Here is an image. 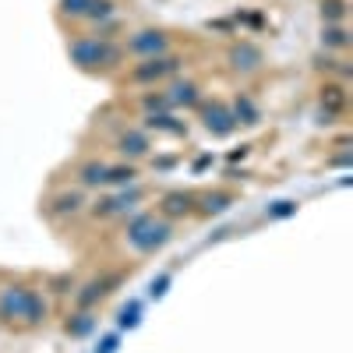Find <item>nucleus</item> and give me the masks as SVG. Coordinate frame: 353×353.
<instances>
[{"instance_id":"obj_1","label":"nucleus","mask_w":353,"mask_h":353,"mask_svg":"<svg viewBox=\"0 0 353 353\" xmlns=\"http://www.w3.org/2000/svg\"><path fill=\"white\" fill-rule=\"evenodd\" d=\"M50 318V301L46 293L28 286V283H8L0 286V325H25L39 329Z\"/></svg>"},{"instance_id":"obj_2","label":"nucleus","mask_w":353,"mask_h":353,"mask_svg":"<svg viewBox=\"0 0 353 353\" xmlns=\"http://www.w3.org/2000/svg\"><path fill=\"white\" fill-rule=\"evenodd\" d=\"M68 57H71V64L78 71H85V74H106V71H117L128 61L121 43L96 39L92 32H88V36H74L68 43Z\"/></svg>"},{"instance_id":"obj_3","label":"nucleus","mask_w":353,"mask_h":353,"mask_svg":"<svg viewBox=\"0 0 353 353\" xmlns=\"http://www.w3.org/2000/svg\"><path fill=\"white\" fill-rule=\"evenodd\" d=\"M170 241H173V223H166L163 216H156V209L124 216V244L134 254H156Z\"/></svg>"},{"instance_id":"obj_4","label":"nucleus","mask_w":353,"mask_h":353,"mask_svg":"<svg viewBox=\"0 0 353 353\" xmlns=\"http://www.w3.org/2000/svg\"><path fill=\"white\" fill-rule=\"evenodd\" d=\"M184 71V57L181 53H166V57H145V61H134L131 71H124V85L134 88H156L170 78H176Z\"/></svg>"},{"instance_id":"obj_5","label":"nucleus","mask_w":353,"mask_h":353,"mask_svg":"<svg viewBox=\"0 0 353 353\" xmlns=\"http://www.w3.org/2000/svg\"><path fill=\"white\" fill-rule=\"evenodd\" d=\"M124 57H134V61H145V57H166L173 53V36L166 28H134V32L124 36Z\"/></svg>"},{"instance_id":"obj_6","label":"nucleus","mask_w":353,"mask_h":353,"mask_svg":"<svg viewBox=\"0 0 353 353\" xmlns=\"http://www.w3.org/2000/svg\"><path fill=\"white\" fill-rule=\"evenodd\" d=\"M124 283V272L117 269V272H103V276H92V279H85V283H78L74 286V293H71V304H74V311H96L110 293Z\"/></svg>"},{"instance_id":"obj_7","label":"nucleus","mask_w":353,"mask_h":353,"mask_svg":"<svg viewBox=\"0 0 353 353\" xmlns=\"http://www.w3.org/2000/svg\"><path fill=\"white\" fill-rule=\"evenodd\" d=\"M145 191L141 184H131V188H117V194H106V198H96L92 201V219H113V216H131L138 209V201H145Z\"/></svg>"},{"instance_id":"obj_8","label":"nucleus","mask_w":353,"mask_h":353,"mask_svg":"<svg viewBox=\"0 0 353 353\" xmlns=\"http://www.w3.org/2000/svg\"><path fill=\"white\" fill-rule=\"evenodd\" d=\"M198 117H201V128L209 131L212 138H230L237 131V121L230 113V103L223 99H201L198 103Z\"/></svg>"},{"instance_id":"obj_9","label":"nucleus","mask_w":353,"mask_h":353,"mask_svg":"<svg viewBox=\"0 0 353 353\" xmlns=\"http://www.w3.org/2000/svg\"><path fill=\"white\" fill-rule=\"evenodd\" d=\"M194 205H198V191L173 188V191H163V194H159V201H156V216H163L166 223H176V219L194 216Z\"/></svg>"},{"instance_id":"obj_10","label":"nucleus","mask_w":353,"mask_h":353,"mask_svg":"<svg viewBox=\"0 0 353 353\" xmlns=\"http://www.w3.org/2000/svg\"><path fill=\"white\" fill-rule=\"evenodd\" d=\"M85 205H88L85 191H81V188H68V191H57V194L43 205V212H46L50 223H64V219H74L78 212H85Z\"/></svg>"},{"instance_id":"obj_11","label":"nucleus","mask_w":353,"mask_h":353,"mask_svg":"<svg viewBox=\"0 0 353 353\" xmlns=\"http://www.w3.org/2000/svg\"><path fill=\"white\" fill-rule=\"evenodd\" d=\"M226 64L233 74H258L265 68V50L251 39H241L226 50Z\"/></svg>"},{"instance_id":"obj_12","label":"nucleus","mask_w":353,"mask_h":353,"mask_svg":"<svg viewBox=\"0 0 353 353\" xmlns=\"http://www.w3.org/2000/svg\"><path fill=\"white\" fill-rule=\"evenodd\" d=\"M113 149H117V156H121L124 163H138V159H149L156 145H152L149 131H141V128H124L121 134H117Z\"/></svg>"},{"instance_id":"obj_13","label":"nucleus","mask_w":353,"mask_h":353,"mask_svg":"<svg viewBox=\"0 0 353 353\" xmlns=\"http://www.w3.org/2000/svg\"><path fill=\"white\" fill-rule=\"evenodd\" d=\"M166 99L173 110H198V103L205 99L201 96V85L194 78H170V85L163 88Z\"/></svg>"},{"instance_id":"obj_14","label":"nucleus","mask_w":353,"mask_h":353,"mask_svg":"<svg viewBox=\"0 0 353 353\" xmlns=\"http://www.w3.org/2000/svg\"><path fill=\"white\" fill-rule=\"evenodd\" d=\"M318 103H321V124H336V117L346 113V85L343 81H325Z\"/></svg>"},{"instance_id":"obj_15","label":"nucleus","mask_w":353,"mask_h":353,"mask_svg":"<svg viewBox=\"0 0 353 353\" xmlns=\"http://www.w3.org/2000/svg\"><path fill=\"white\" fill-rule=\"evenodd\" d=\"M141 131H156V134H170V138H188V121H181L173 110L170 113H149L145 117V124H141Z\"/></svg>"},{"instance_id":"obj_16","label":"nucleus","mask_w":353,"mask_h":353,"mask_svg":"<svg viewBox=\"0 0 353 353\" xmlns=\"http://www.w3.org/2000/svg\"><path fill=\"white\" fill-rule=\"evenodd\" d=\"M233 201H237V194H233L230 188H216V191H205V194H198L194 216H201V219H209V216H219V212H226V209H230Z\"/></svg>"},{"instance_id":"obj_17","label":"nucleus","mask_w":353,"mask_h":353,"mask_svg":"<svg viewBox=\"0 0 353 353\" xmlns=\"http://www.w3.org/2000/svg\"><path fill=\"white\" fill-rule=\"evenodd\" d=\"M106 170H110L106 159H85L74 170V181L81 191H99V188H106Z\"/></svg>"},{"instance_id":"obj_18","label":"nucleus","mask_w":353,"mask_h":353,"mask_svg":"<svg viewBox=\"0 0 353 353\" xmlns=\"http://www.w3.org/2000/svg\"><path fill=\"white\" fill-rule=\"evenodd\" d=\"M230 113H233V121H237V128H258V124H261V106H258L248 92L233 96Z\"/></svg>"},{"instance_id":"obj_19","label":"nucleus","mask_w":353,"mask_h":353,"mask_svg":"<svg viewBox=\"0 0 353 353\" xmlns=\"http://www.w3.org/2000/svg\"><path fill=\"white\" fill-rule=\"evenodd\" d=\"M138 176H141L138 163H110L106 188H131V184H138Z\"/></svg>"},{"instance_id":"obj_20","label":"nucleus","mask_w":353,"mask_h":353,"mask_svg":"<svg viewBox=\"0 0 353 353\" xmlns=\"http://www.w3.org/2000/svg\"><path fill=\"white\" fill-rule=\"evenodd\" d=\"M321 50L325 53L350 50V28L346 25H321Z\"/></svg>"},{"instance_id":"obj_21","label":"nucleus","mask_w":353,"mask_h":353,"mask_svg":"<svg viewBox=\"0 0 353 353\" xmlns=\"http://www.w3.org/2000/svg\"><path fill=\"white\" fill-rule=\"evenodd\" d=\"M92 329H96V311H71L64 321V332L71 339H85Z\"/></svg>"},{"instance_id":"obj_22","label":"nucleus","mask_w":353,"mask_h":353,"mask_svg":"<svg viewBox=\"0 0 353 353\" xmlns=\"http://www.w3.org/2000/svg\"><path fill=\"white\" fill-rule=\"evenodd\" d=\"M121 11H117V0H88V8L81 14V21H92V25H103L110 18H117Z\"/></svg>"},{"instance_id":"obj_23","label":"nucleus","mask_w":353,"mask_h":353,"mask_svg":"<svg viewBox=\"0 0 353 353\" xmlns=\"http://www.w3.org/2000/svg\"><path fill=\"white\" fill-rule=\"evenodd\" d=\"M138 110L149 117V113H170L173 106H170V99H166L163 88H149V92H141V96H138Z\"/></svg>"},{"instance_id":"obj_24","label":"nucleus","mask_w":353,"mask_h":353,"mask_svg":"<svg viewBox=\"0 0 353 353\" xmlns=\"http://www.w3.org/2000/svg\"><path fill=\"white\" fill-rule=\"evenodd\" d=\"M321 25H346V0H318Z\"/></svg>"},{"instance_id":"obj_25","label":"nucleus","mask_w":353,"mask_h":353,"mask_svg":"<svg viewBox=\"0 0 353 353\" xmlns=\"http://www.w3.org/2000/svg\"><path fill=\"white\" fill-rule=\"evenodd\" d=\"M78 286V276L74 272H61V276H50L46 279V290L53 293V297H68V293H74Z\"/></svg>"},{"instance_id":"obj_26","label":"nucleus","mask_w":353,"mask_h":353,"mask_svg":"<svg viewBox=\"0 0 353 353\" xmlns=\"http://www.w3.org/2000/svg\"><path fill=\"white\" fill-rule=\"evenodd\" d=\"M85 8H88V0H57V14L71 18V21H81Z\"/></svg>"},{"instance_id":"obj_27","label":"nucleus","mask_w":353,"mask_h":353,"mask_svg":"<svg viewBox=\"0 0 353 353\" xmlns=\"http://www.w3.org/2000/svg\"><path fill=\"white\" fill-rule=\"evenodd\" d=\"M297 212V201H276L269 212H265V219H286V216H293Z\"/></svg>"},{"instance_id":"obj_28","label":"nucleus","mask_w":353,"mask_h":353,"mask_svg":"<svg viewBox=\"0 0 353 353\" xmlns=\"http://www.w3.org/2000/svg\"><path fill=\"white\" fill-rule=\"evenodd\" d=\"M138 314H141V307H138V304L124 307V311H121V329H134V325H138Z\"/></svg>"},{"instance_id":"obj_29","label":"nucleus","mask_w":353,"mask_h":353,"mask_svg":"<svg viewBox=\"0 0 353 353\" xmlns=\"http://www.w3.org/2000/svg\"><path fill=\"white\" fill-rule=\"evenodd\" d=\"M166 286H170V276H159V279H152V297H163V293H166Z\"/></svg>"},{"instance_id":"obj_30","label":"nucleus","mask_w":353,"mask_h":353,"mask_svg":"<svg viewBox=\"0 0 353 353\" xmlns=\"http://www.w3.org/2000/svg\"><path fill=\"white\" fill-rule=\"evenodd\" d=\"M113 350H117V336H106V339L96 346V353H113Z\"/></svg>"},{"instance_id":"obj_31","label":"nucleus","mask_w":353,"mask_h":353,"mask_svg":"<svg viewBox=\"0 0 353 353\" xmlns=\"http://www.w3.org/2000/svg\"><path fill=\"white\" fill-rule=\"evenodd\" d=\"M209 163H212V156H201V159H194V173H201Z\"/></svg>"},{"instance_id":"obj_32","label":"nucleus","mask_w":353,"mask_h":353,"mask_svg":"<svg viewBox=\"0 0 353 353\" xmlns=\"http://www.w3.org/2000/svg\"><path fill=\"white\" fill-rule=\"evenodd\" d=\"M332 166H350V152H343V156H336V159H332Z\"/></svg>"},{"instance_id":"obj_33","label":"nucleus","mask_w":353,"mask_h":353,"mask_svg":"<svg viewBox=\"0 0 353 353\" xmlns=\"http://www.w3.org/2000/svg\"><path fill=\"white\" fill-rule=\"evenodd\" d=\"M173 163H176V159H173V156H166V159H159V163H152V166H159V170H170Z\"/></svg>"}]
</instances>
